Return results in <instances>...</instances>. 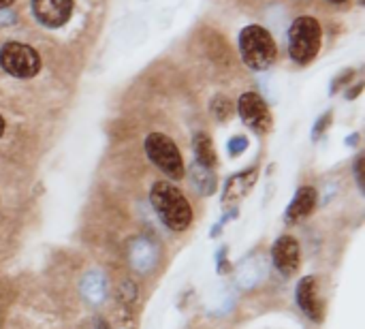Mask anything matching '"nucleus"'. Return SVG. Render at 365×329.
Masks as SVG:
<instances>
[{
  "label": "nucleus",
  "instance_id": "1",
  "mask_svg": "<svg viewBox=\"0 0 365 329\" xmlns=\"http://www.w3.org/2000/svg\"><path fill=\"white\" fill-rule=\"evenodd\" d=\"M150 201L160 216V221L171 231H184L192 221L190 203L186 201L184 193L173 186L171 182H156L150 193Z\"/></svg>",
  "mask_w": 365,
  "mask_h": 329
},
{
  "label": "nucleus",
  "instance_id": "2",
  "mask_svg": "<svg viewBox=\"0 0 365 329\" xmlns=\"http://www.w3.org/2000/svg\"><path fill=\"white\" fill-rule=\"evenodd\" d=\"M240 51L246 66L252 71H265L276 60V43L263 26H246L240 34Z\"/></svg>",
  "mask_w": 365,
  "mask_h": 329
},
{
  "label": "nucleus",
  "instance_id": "3",
  "mask_svg": "<svg viewBox=\"0 0 365 329\" xmlns=\"http://www.w3.org/2000/svg\"><path fill=\"white\" fill-rule=\"evenodd\" d=\"M323 30L312 15H302L291 24L289 30V51L291 58L299 64H308L317 58L321 49Z\"/></svg>",
  "mask_w": 365,
  "mask_h": 329
},
{
  "label": "nucleus",
  "instance_id": "4",
  "mask_svg": "<svg viewBox=\"0 0 365 329\" xmlns=\"http://www.w3.org/2000/svg\"><path fill=\"white\" fill-rule=\"evenodd\" d=\"M145 152L165 176H169L171 180L184 178V161L173 139H169L163 133H152L145 139Z\"/></svg>",
  "mask_w": 365,
  "mask_h": 329
},
{
  "label": "nucleus",
  "instance_id": "5",
  "mask_svg": "<svg viewBox=\"0 0 365 329\" xmlns=\"http://www.w3.org/2000/svg\"><path fill=\"white\" fill-rule=\"evenodd\" d=\"M0 66L13 77L28 79L41 71V58L30 45L13 41L0 47Z\"/></svg>",
  "mask_w": 365,
  "mask_h": 329
},
{
  "label": "nucleus",
  "instance_id": "6",
  "mask_svg": "<svg viewBox=\"0 0 365 329\" xmlns=\"http://www.w3.org/2000/svg\"><path fill=\"white\" fill-rule=\"evenodd\" d=\"M242 120L257 133H267L272 128V113L267 103L257 94V92H246L240 96L237 103Z\"/></svg>",
  "mask_w": 365,
  "mask_h": 329
},
{
  "label": "nucleus",
  "instance_id": "7",
  "mask_svg": "<svg viewBox=\"0 0 365 329\" xmlns=\"http://www.w3.org/2000/svg\"><path fill=\"white\" fill-rule=\"evenodd\" d=\"M36 19L47 28H60L73 13V0H32Z\"/></svg>",
  "mask_w": 365,
  "mask_h": 329
},
{
  "label": "nucleus",
  "instance_id": "8",
  "mask_svg": "<svg viewBox=\"0 0 365 329\" xmlns=\"http://www.w3.org/2000/svg\"><path fill=\"white\" fill-rule=\"evenodd\" d=\"M295 300L299 304V308L317 323L323 321V300L319 295V285H317V278L314 276H306L299 280L297 285V291H295Z\"/></svg>",
  "mask_w": 365,
  "mask_h": 329
},
{
  "label": "nucleus",
  "instance_id": "9",
  "mask_svg": "<svg viewBox=\"0 0 365 329\" xmlns=\"http://www.w3.org/2000/svg\"><path fill=\"white\" fill-rule=\"evenodd\" d=\"M272 259H274V265L278 268L280 274L291 276L299 268V244H297V240H293L291 236H282L280 240H276V244L272 248Z\"/></svg>",
  "mask_w": 365,
  "mask_h": 329
},
{
  "label": "nucleus",
  "instance_id": "10",
  "mask_svg": "<svg viewBox=\"0 0 365 329\" xmlns=\"http://www.w3.org/2000/svg\"><path fill=\"white\" fill-rule=\"evenodd\" d=\"M314 206H317V191L310 188V186L299 188L297 195H295V199H293L291 206L287 208V223H289V225H295V223L304 221L306 216L312 214Z\"/></svg>",
  "mask_w": 365,
  "mask_h": 329
},
{
  "label": "nucleus",
  "instance_id": "11",
  "mask_svg": "<svg viewBox=\"0 0 365 329\" xmlns=\"http://www.w3.org/2000/svg\"><path fill=\"white\" fill-rule=\"evenodd\" d=\"M128 257H130V263H133L135 270H139V272H150V270L158 263V248H156L150 240L139 238V240L130 246Z\"/></svg>",
  "mask_w": 365,
  "mask_h": 329
},
{
  "label": "nucleus",
  "instance_id": "12",
  "mask_svg": "<svg viewBox=\"0 0 365 329\" xmlns=\"http://www.w3.org/2000/svg\"><path fill=\"white\" fill-rule=\"evenodd\" d=\"M81 295L92 306L103 304L105 298H107V278H105V274L98 272V270L88 272L83 276V280H81Z\"/></svg>",
  "mask_w": 365,
  "mask_h": 329
},
{
  "label": "nucleus",
  "instance_id": "13",
  "mask_svg": "<svg viewBox=\"0 0 365 329\" xmlns=\"http://www.w3.org/2000/svg\"><path fill=\"white\" fill-rule=\"evenodd\" d=\"M255 180H257V169L231 178L227 182V188H225V199H240V197H244L250 191V186H252Z\"/></svg>",
  "mask_w": 365,
  "mask_h": 329
},
{
  "label": "nucleus",
  "instance_id": "14",
  "mask_svg": "<svg viewBox=\"0 0 365 329\" xmlns=\"http://www.w3.org/2000/svg\"><path fill=\"white\" fill-rule=\"evenodd\" d=\"M195 154H197V165L212 169L216 165V152L212 146V139L205 133H199L195 137Z\"/></svg>",
  "mask_w": 365,
  "mask_h": 329
},
{
  "label": "nucleus",
  "instance_id": "15",
  "mask_svg": "<svg viewBox=\"0 0 365 329\" xmlns=\"http://www.w3.org/2000/svg\"><path fill=\"white\" fill-rule=\"evenodd\" d=\"M192 184L203 193V195H212L216 191V180H214V173L212 169H205L201 165H195L192 167Z\"/></svg>",
  "mask_w": 365,
  "mask_h": 329
},
{
  "label": "nucleus",
  "instance_id": "16",
  "mask_svg": "<svg viewBox=\"0 0 365 329\" xmlns=\"http://www.w3.org/2000/svg\"><path fill=\"white\" fill-rule=\"evenodd\" d=\"M212 109H214V113H216L218 120H225V118L231 113V103H229L225 96H218V98L212 103Z\"/></svg>",
  "mask_w": 365,
  "mask_h": 329
},
{
  "label": "nucleus",
  "instance_id": "17",
  "mask_svg": "<svg viewBox=\"0 0 365 329\" xmlns=\"http://www.w3.org/2000/svg\"><path fill=\"white\" fill-rule=\"evenodd\" d=\"M246 148H248V139H246V137H233V139L229 141V154H231V156L242 154Z\"/></svg>",
  "mask_w": 365,
  "mask_h": 329
},
{
  "label": "nucleus",
  "instance_id": "18",
  "mask_svg": "<svg viewBox=\"0 0 365 329\" xmlns=\"http://www.w3.org/2000/svg\"><path fill=\"white\" fill-rule=\"evenodd\" d=\"M364 156H359L357 158V163H355V171H357V182H359V186L364 188Z\"/></svg>",
  "mask_w": 365,
  "mask_h": 329
},
{
  "label": "nucleus",
  "instance_id": "19",
  "mask_svg": "<svg viewBox=\"0 0 365 329\" xmlns=\"http://www.w3.org/2000/svg\"><path fill=\"white\" fill-rule=\"evenodd\" d=\"M329 120H331V113L323 116V118H321V122H319V124H317V128H314V135H321V133H323V128L329 124Z\"/></svg>",
  "mask_w": 365,
  "mask_h": 329
},
{
  "label": "nucleus",
  "instance_id": "20",
  "mask_svg": "<svg viewBox=\"0 0 365 329\" xmlns=\"http://www.w3.org/2000/svg\"><path fill=\"white\" fill-rule=\"evenodd\" d=\"M15 0H0V9H4V6H11Z\"/></svg>",
  "mask_w": 365,
  "mask_h": 329
},
{
  "label": "nucleus",
  "instance_id": "21",
  "mask_svg": "<svg viewBox=\"0 0 365 329\" xmlns=\"http://www.w3.org/2000/svg\"><path fill=\"white\" fill-rule=\"evenodd\" d=\"M96 329H111V328H109V323H105V321H98V323H96Z\"/></svg>",
  "mask_w": 365,
  "mask_h": 329
},
{
  "label": "nucleus",
  "instance_id": "22",
  "mask_svg": "<svg viewBox=\"0 0 365 329\" xmlns=\"http://www.w3.org/2000/svg\"><path fill=\"white\" fill-rule=\"evenodd\" d=\"M2 131H4V120H2V116H0V135H2Z\"/></svg>",
  "mask_w": 365,
  "mask_h": 329
},
{
  "label": "nucleus",
  "instance_id": "23",
  "mask_svg": "<svg viewBox=\"0 0 365 329\" xmlns=\"http://www.w3.org/2000/svg\"><path fill=\"white\" fill-rule=\"evenodd\" d=\"M329 2H336V4H340V2H344V0H329Z\"/></svg>",
  "mask_w": 365,
  "mask_h": 329
}]
</instances>
